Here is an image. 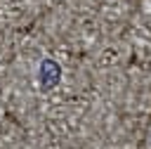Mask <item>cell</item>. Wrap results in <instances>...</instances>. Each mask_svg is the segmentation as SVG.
Segmentation results:
<instances>
[{
	"mask_svg": "<svg viewBox=\"0 0 151 149\" xmlns=\"http://www.w3.org/2000/svg\"><path fill=\"white\" fill-rule=\"evenodd\" d=\"M57 80H59V66H57L54 61L45 59L42 66H40V83H42V88H50V85H54Z\"/></svg>",
	"mask_w": 151,
	"mask_h": 149,
	"instance_id": "1",
	"label": "cell"
}]
</instances>
